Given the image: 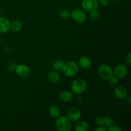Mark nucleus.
<instances>
[{
	"mask_svg": "<svg viewBox=\"0 0 131 131\" xmlns=\"http://www.w3.org/2000/svg\"><path fill=\"white\" fill-rule=\"evenodd\" d=\"M71 90L75 95L84 93L87 88V83L83 78H77L71 83Z\"/></svg>",
	"mask_w": 131,
	"mask_h": 131,
	"instance_id": "f257e3e1",
	"label": "nucleus"
},
{
	"mask_svg": "<svg viewBox=\"0 0 131 131\" xmlns=\"http://www.w3.org/2000/svg\"><path fill=\"white\" fill-rule=\"evenodd\" d=\"M79 65L74 61H69L64 63L61 72L67 77H73L78 72Z\"/></svg>",
	"mask_w": 131,
	"mask_h": 131,
	"instance_id": "f03ea898",
	"label": "nucleus"
},
{
	"mask_svg": "<svg viewBox=\"0 0 131 131\" xmlns=\"http://www.w3.org/2000/svg\"><path fill=\"white\" fill-rule=\"evenodd\" d=\"M55 126L59 131H70L72 129V123L67 116H60L56 118Z\"/></svg>",
	"mask_w": 131,
	"mask_h": 131,
	"instance_id": "7ed1b4c3",
	"label": "nucleus"
},
{
	"mask_svg": "<svg viewBox=\"0 0 131 131\" xmlns=\"http://www.w3.org/2000/svg\"><path fill=\"white\" fill-rule=\"evenodd\" d=\"M98 74L102 79L107 81L114 75L113 69L108 64L103 63L99 67Z\"/></svg>",
	"mask_w": 131,
	"mask_h": 131,
	"instance_id": "20e7f679",
	"label": "nucleus"
},
{
	"mask_svg": "<svg viewBox=\"0 0 131 131\" xmlns=\"http://www.w3.org/2000/svg\"><path fill=\"white\" fill-rule=\"evenodd\" d=\"M70 17L77 23H83L86 19V15L84 11L79 8L74 9L70 12Z\"/></svg>",
	"mask_w": 131,
	"mask_h": 131,
	"instance_id": "39448f33",
	"label": "nucleus"
},
{
	"mask_svg": "<svg viewBox=\"0 0 131 131\" xmlns=\"http://www.w3.org/2000/svg\"><path fill=\"white\" fill-rule=\"evenodd\" d=\"M81 6L84 11L90 13L93 10H97L99 3L97 0H83Z\"/></svg>",
	"mask_w": 131,
	"mask_h": 131,
	"instance_id": "423d86ee",
	"label": "nucleus"
},
{
	"mask_svg": "<svg viewBox=\"0 0 131 131\" xmlns=\"http://www.w3.org/2000/svg\"><path fill=\"white\" fill-rule=\"evenodd\" d=\"M81 111L76 107H71L67 111V117L71 122L79 121L81 118Z\"/></svg>",
	"mask_w": 131,
	"mask_h": 131,
	"instance_id": "0eeeda50",
	"label": "nucleus"
},
{
	"mask_svg": "<svg viewBox=\"0 0 131 131\" xmlns=\"http://www.w3.org/2000/svg\"><path fill=\"white\" fill-rule=\"evenodd\" d=\"M15 72L18 76L20 78H27L29 76L31 73L30 69L29 67L24 64H19L16 65Z\"/></svg>",
	"mask_w": 131,
	"mask_h": 131,
	"instance_id": "6e6552de",
	"label": "nucleus"
},
{
	"mask_svg": "<svg viewBox=\"0 0 131 131\" xmlns=\"http://www.w3.org/2000/svg\"><path fill=\"white\" fill-rule=\"evenodd\" d=\"M113 72L115 75H116L118 79L119 78L122 79V78H125L128 72V69L125 64L120 63L118 64L115 67V69L113 70Z\"/></svg>",
	"mask_w": 131,
	"mask_h": 131,
	"instance_id": "1a4fd4ad",
	"label": "nucleus"
},
{
	"mask_svg": "<svg viewBox=\"0 0 131 131\" xmlns=\"http://www.w3.org/2000/svg\"><path fill=\"white\" fill-rule=\"evenodd\" d=\"M114 94H115V97L119 100H125L128 96L127 90L126 88H125L123 86H117L116 88H115L114 90Z\"/></svg>",
	"mask_w": 131,
	"mask_h": 131,
	"instance_id": "9d476101",
	"label": "nucleus"
},
{
	"mask_svg": "<svg viewBox=\"0 0 131 131\" xmlns=\"http://www.w3.org/2000/svg\"><path fill=\"white\" fill-rule=\"evenodd\" d=\"M10 29V21L6 17H0V33H6Z\"/></svg>",
	"mask_w": 131,
	"mask_h": 131,
	"instance_id": "9b49d317",
	"label": "nucleus"
},
{
	"mask_svg": "<svg viewBox=\"0 0 131 131\" xmlns=\"http://www.w3.org/2000/svg\"><path fill=\"white\" fill-rule=\"evenodd\" d=\"M78 64L81 69L87 70V69H89L92 66V61L90 58L87 56H81L78 60Z\"/></svg>",
	"mask_w": 131,
	"mask_h": 131,
	"instance_id": "f8f14e48",
	"label": "nucleus"
},
{
	"mask_svg": "<svg viewBox=\"0 0 131 131\" xmlns=\"http://www.w3.org/2000/svg\"><path fill=\"white\" fill-rule=\"evenodd\" d=\"M73 97L74 96H73L72 93L67 90L63 91L59 95L60 101L64 103H68V102H71L73 99Z\"/></svg>",
	"mask_w": 131,
	"mask_h": 131,
	"instance_id": "ddd939ff",
	"label": "nucleus"
},
{
	"mask_svg": "<svg viewBox=\"0 0 131 131\" xmlns=\"http://www.w3.org/2000/svg\"><path fill=\"white\" fill-rule=\"evenodd\" d=\"M47 80L52 83H56L58 82L60 79V75L58 72L55 70L49 72L47 75Z\"/></svg>",
	"mask_w": 131,
	"mask_h": 131,
	"instance_id": "4468645a",
	"label": "nucleus"
},
{
	"mask_svg": "<svg viewBox=\"0 0 131 131\" xmlns=\"http://www.w3.org/2000/svg\"><path fill=\"white\" fill-rule=\"evenodd\" d=\"M89 124L86 121H79L75 124L74 130L75 131H88L89 130Z\"/></svg>",
	"mask_w": 131,
	"mask_h": 131,
	"instance_id": "2eb2a0df",
	"label": "nucleus"
},
{
	"mask_svg": "<svg viewBox=\"0 0 131 131\" xmlns=\"http://www.w3.org/2000/svg\"><path fill=\"white\" fill-rule=\"evenodd\" d=\"M23 28V23L18 20H15L10 22V29L13 31L18 32L21 30Z\"/></svg>",
	"mask_w": 131,
	"mask_h": 131,
	"instance_id": "dca6fc26",
	"label": "nucleus"
},
{
	"mask_svg": "<svg viewBox=\"0 0 131 131\" xmlns=\"http://www.w3.org/2000/svg\"><path fill=\"white\" fill-rule=\"evenodd\" d=\"M49 115L52 116V118H56L59 117L61 114V110H60V107L57 106H51L49 109Z\"/></svg>",
	"mask_w": 131,
	"mask_h": 131,
	"instance_id": "f3484780",
	"label": "nucleus"
},
{
	"mask_svg": "<svg viewBox=\"0 0 131 131\" xmlns=\"http://www.w3.org/2000/svg\"><path fill=\"white\" fill-rule=\"evenodd\" d=\"M64 63H64L63 61H61V60H55V61H54L53 63H52V69H54V70L58 72H61V70H62V69H63V67L64 65Z\"/></svg>",
	"mask_w": 131,
	"mask_h": 131,
	"instance_id": "a211bd4d",
	"label": "nucleus"
},
{
	"mask_svg": "<svg viewBox=\"0 0 131 131\" xmlns=\"http://www.w3.org/2000/svg\"><path fill=\"white\" fill-rule=\"evenodd\" d=\"M104 126L106 128H108L109 127L111 126L112 125L115 124V120L112 118L110 116H104Z\"/></svg>",
	"mask_w": 131,
	"mask_h": 131,
	"instance_id": "6ab92c4d",
	"label": "nucleus"
},
{
	"mask_svg": "<svg viewBox=\"0 0 131 131\" xmlns=\"http://www.w3.org/2000/svg\"><path fill=\"white\" fill-rule=\"evenodd\" d=\"M59 16L64 19H69L70 17V12L67 10H63L59 12Z\"/></svg>",
	"mask_w": 131,
	"mask_h": 131,
	"instance_id": "aec40b11",
	"label": "nucleus"
},
{
	"mask_svg": "<svg viewBox=\"0 0 131 131\" xmlns=\"http://www.w3.org/2000/svg\"><path fill=\"white\" fill-rule=\"evenodd\" d=\"M89 17L92 20H97L100 17V12L98 10H93V11L90 12Z\"/></svg>",
	"mask_w": 131,
	"mask_h": 131,
	"instance_id": "412c9836",
	"label": "nucleus"
},
{
	"mask_svg": "<svg viewBox=\"0 0 131 131\" xmlns=\"http://www.w3.org/2000/svg\"><path fill=\"white\" fill-rule=\"evenodd\" d=\"M107 81H108L110 84L113 86V85H115V84H116L118 83V78L116 75H113V76H111Z\"/></svg>",
	"mask_w": 131,
	"mask_h": 131,
	"instance_id": "4be33fe9",
	"label": "nucleus"
},
{
	"mask_svg": "<svg viewBox=\"0 0 131 131\" xmlns=\"http://www.w3.org/2000/svg\"><path fill=\"white\" fill-rule=\"evenodd\" d=\"M95 124L97 126H104V118L98 116L96 118Z\"/></svg>",
	"mask_w": 131,
	"mask_h": 131,
	"instance_id": "5701e85b",
	"label": "nucleus"
},
{
	"mask_svg": "<svg viewBox=\"0 0 131 131\" xmlns=\"http://www.w3.org/2000/svg\"><path fill=\"white\" fill-rule=\"evenodd\" d=\"M107 130L108 131H122V129L119 127L117 125H115V124L112 125L111 126L109 127L107 129Z\"/></svg>",
	"mask_w": 131,
	"mask_h": 131,
	"instance_id": "b1692460",
	"label": "nucleus"
},
{
	"mask_svg": "<svg viewBox=\"0 0 131 131\" xmlns=\"http://www.w3.org/2000/svg\"><path fill=\"white\" fill-rule=\"evenodd\" d=\"M125 63L127 64L128 65H130V64H131V53L130 52H129V53L126 55V56H125Z\"/></svg>",
	"mask_w": 131,
	"mask_h": 131,
	"instance_id": "393cba45",
	"label": "nucleus"
},
{
	"mask_svg": "<svg viewBox=\"0 0 131 131\" xmlns=\"http://www.w3.org/2000/svg\"><path fill=\"white\" fill-rule=\"evenodd\" d=\"M107 128L104 126H98L97 129H95V131H106Z\"/></svg>",
	"mask_w": 131,
	"mask_h": 131,
	"instance_id": "a878e982",
	"label": "nucleus"
},
{
	"mask_svg": "<svg viewBox=\"0 0 131 131\" xmlns=\"http://www.w3.org/2000/svg\"><path fill=\"white\" fill-rule=\"evenodd\" d=\"M101 5H102V6H104V7L108 6L109 3H110V2H109V0H102V1H101Z\"/></svg>",
	"mask_w": 131,
	"mask_h": 131,
	"instance_id": "bb28decb",
	"label": "nucleus"
},
{
	"mask_svg": "<svg viewBox=\"0 0 131 131\" xmlns=\"http://www.w3.org/2000/svg\"><path fill=\"white\" fill-rule=\"evenodd\" d=\"M1 5H0V12H1Z\"/></svg>",
	"mask_w": 131,
	"mask_h": 131,
	"instance_id": "cd10ccee",
	"label": "nucleus"
},
{
	"mask_svg": "<svg viewBox=\"0 0 131 131\" xmlns=\"http://www.w3.org/2000/svg\"><path fill=\"white\" fill-rule=\"evenodd\" d=\"M97 1H100V2H101V1H102V0H97Z\"/></svg>",
	"mask_w": 131,
	"mask_h": 131,
	"instance_id": "c85d7f7f",
	"label": "nucleus"
}]
</instances>
